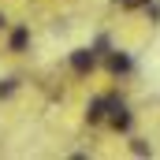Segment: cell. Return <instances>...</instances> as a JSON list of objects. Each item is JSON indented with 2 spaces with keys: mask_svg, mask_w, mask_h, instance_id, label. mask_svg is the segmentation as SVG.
<instances>
[{
  "mask_svg": "<svg viewBox=\"0 0 160 160\" xmlns=\"http://www.w3.org/2000/svg\"><path fill=\"white\" fill-rule=\"evenodd\" d=\"M108 71H112V75H127V71H130V56H127V52H112V56H108Z\"/></svg>",
  "mask_w": 160,
  "mask_h": 160,
  "instance_id": "cell-3",
  "label": "cell"
},
{
  "mask_svg": "<svg viewBox=\"0 0 160 160\" xmlns=\"http://www.w3.org/2000/svg\"><path fill=\"white\" fill-rule=\"evenodd\" d=\"M4 26H8V19H4V11H0V30H4Z\"/></svg>",
  "mask_w": 160,
  "mask_h": 160,
  "instance_id": "cell-7",
  "label": "cell"
},
{
  "mask_svg": "<svg viewBox=\"0 0 160 160\" xmlns=\"http://www.w3.org/2000/svg\"><path fill=\"white\" fill-rule=\"evenodd\" d=\"M104 108H108V97H97V101L89 104V119H93V123L104 119Z\"/></svg>",
  "mask_w": 160,
  "mask_h": 160,
  "instance_id": "cell-5",
  "label": "cell"
},
{
  "mask_svg": "<svg viewBox=\"0 0 160 160\" xmlns=\"http://www.w3.org/2000/svg\"><path fill=\"white\" fill-rule=\"evenodd\" d=\"M26 41H30V30H26V26H19V30H11V41H8V45H11V52H22V48H26Z\"/></svg>",
  "mask_w": 160,
  "mask_h": 160,
  "instance_id": "cell-4",
  "label": "cell"
},
{
  "mask_svg": "<svg viewBox=\"0 0 160 160\" xmlns=\"http://www.w3.org/2000/svg\"><path fill=\"white\" fill-rule=\"evenodd\" d=\"M104 116H108V123H112L116 130H127V127H130V112H127V104H123V101H112V97H108Z\"/></svg>",
  "mask_w": 160,
  "mask_h": 160,
  "instance_id": "cell-1",
  "label": "cell"
},
{
  "mask_svg": "<svg viewBox=\"0 0 160 160\" xmlns=\"http://www.w3.org/2000/svg\"><path fill=\"white\" fill-rule=\"evenodd\" d=\"M15 93V78H4L0 82V97H11Z\"/></svg>",
  "mask_w": 160,
  "mask_h": 160,
  "instance_id": "cell-6",
  "label": "cell"
},
{
  "mask_svg": "<svg viewBox=\"0 0 160 160\" xmlns=\"http://www.w3.org/2000/svg\"><path fill=\"white\" fill-rule=\"evenodd\" d=\"M93 63H97V52H93V48H75V52H71V67H75L78 75L93 71Z\"/></svg>",
  "mask_w": 160,
  "mask_h": 160,
  "instance_id": "cell-2",
  "label": "cell"
}]
</instances>
